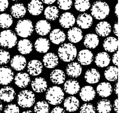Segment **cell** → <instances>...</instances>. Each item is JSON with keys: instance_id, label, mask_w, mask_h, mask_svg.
I'll return each mask as SVG.
<instances>
[{"instance_id": "46", "label": "cell", "mask_w": 120, "mask_h": 113, "mask_svg": "<svg viewBox=\"0 0 120 113\" xmlns=\"http://www.w3.org/2000/svg\"><path fill=\"white\" fill-rule=\"evenodd\" d=\"M112 62L113 64L116 66H117L119 65V51H116V52L114 53L112 57Z\"/></svg>"}, {"instance_id": "11", "label": "cell", "mask_w": 120, "mask_h": 113, "mask_svg": "<svg viewBox=\"0 0 120 113\" xmlns=\"http://www.w3.org/2000/svg\"><path fill=\"white\" fill-rule=\"evenodd\" d=\"M42 63L37 60H32L28 62L27 65V71L28 74L33 76H36L42 72Z\"/></svg>"}, {"instance_id": "54", "label": "cell", "mask_w": 120, "mask_h": 113, "mask_svg": "<svg viewBox=\"0 0 120 113\" xmlns=\"http://www.w3.org/2000/svg\"><path fill=\"white\" fill-rule=\"evenodd\" d=\"M23 113H32V110H26V111H24L22 112Z\"/></svg>"}, {"instance_id": "14", "label": "cell", "mask_w": 120, "mask_h": 113, "mask_svg": "<svg viewBox=\"0 0 120 113\" xmlns=\"http://www.w3.org/2000/svg\"><path fill=\"white\" fill-rule=\"evenodd\" d=\"M59 22L62 27L69 28L75 25V18L74 15L70 12H65L60 16Z\"/></svg>"}, {"instance_id": "16", "label": "cell", "mask_w": 120, "mask_h": 113, "mask_svg": "<svg viewBox=\"0 0 120 113\" xmlns=\"http://www.w3.org/2000/svg\"><path fill=\"white\" fill-rule=\"evenodd\" d=\"M79 95L81 99L85 102L91 101L95 98L96 91L92 86H85L79 91Z\"/></svg>"}, {"instance_id": "40", "label": "cell", "mask_w": 120, "mask_h": 113, "mask_svg": "<svg viewBox=\"0 0 120 113\" xmlns=\"http://www.w3.org/2000/svg\"><path fill=\"white\" fill-rule=\"evenodd\" d=\"M34 110L35 113H48L49 112V106L48 102L45 101H40L36 102Z\"/></svg>"}, {"instance_id": "24", "label": "cell", "mask_w": 120, "mask_h": 113, "mask_svg": "<svg viewBox=\"0 0 120 113\" xmlns=\"http://www.w3.org/2000/svg\"><path fill=\"white\" fill-rule=\"evenodd\" d=\"M95 64L99 67H107L110 63V56L108 54L105 52H99L94 58Z\"/></svg>"}, {"instance_id": "41", "label": "cell", "mask_w": 120, "mask_h": 113, "mask_svg": "<svg viewBox=\"0 0 120 113\" xmlns=\"http://www.w3.org/2000/svg\"><path fill=\"white\" fill-rule=\"evenodd\" d=\"M57 5L61 10H69L73 5V0H57Z\"/></svg>"}, {"instance_id": "22", "label": "cell", "mask_w": 120, "mask_h": 113, "mask_svg": "<svg viewBox=\"0 0 120 113\" xmlns=\"http://www.w3.org/2000/svg\"><path fill=\"white\" fill-rule=\"evenodd\" d=\"M95 31L97 35L106 37L111 33L112 27L109 23L107 21H101L96 25Z\"/></svg>"}, {"instance_id": "47", "label": "cell", "mask_w": 120, "mask_h": 113, "mask_svg": "<svg viewBox=\"0 0 120 113\" xmlns=\"http://www.w3.org/2000/svg\"><path fill=\"white\" fill-rule=\"evenodd\" d=\"M113 109L117 113H120V102H119V99H116L113 103Z\"/></svg>"}, {"instance_id": "17", "label": "cell", "mask_w": 120, "mask_h": 113, "mask_svg": "<svg viewBox=\"0 0 120 113\" xmlns=\"http://www.w3.org/2000/svg\"><path fill=\"white\" fill-rule=\"evenodd\" d=\"M28 13L34 16H38L42 13L44 6L42 1L39 0H32L28 3L27 6Z\"/></svg>"}, {"instance_id": "45", "label": "cell", "mask_w": 120, "mask_h": 113, "mask_svg": "<svg viewBox=\"0 0 120 113\" xmlns=\"http://www.w3.org/2000/svg\"><path fill=\"white\" fill-rule=\"evenodd\" d=\"M9 7L8 0H0V12L5 11Z\"/></svg>"}, {"instance_id": "7", "label": "cell", "mask_w": 120, "mask_h": 113, "mask_svg": "<svg viewBox=\"0 0 120 113\" xmlns=\"http://www.w3.org/2000/svg\"><path fill=\"white\" fill-rule=\"evenodd\" d=\"M14 79V73L10 67H0V84L7 85L11 83Z\"/></svg>"}, {"instance_id": "53", "label": "cell", "mask_w": 120, "mask_h": 113, "mask_svg": "<svg viewBox=\"0 0 120 113\" xmlns=\"http://www.w3.org/2000/svg\"><path fill=\"white\" fill-rule=\"evenodd\" d=\"M2 110H3V105H2L1 102L0 101V113L2 111Z\"/></svg>"}, {"instance_id": "51", "label": "cell", "mask_w": 120, "mask_h": 113, "mask_svg": "<svg viewBox=\"0 0 120 113\" xmlns=\"http://www.w3.org/2000/svg\"><path fill=\"white\" fill-rule=\"evenodd\" d=\"M114 91H115V93L117 95H119V82H117L116 83L115 87H114Z\"/></svg>"}, {"instance_id": "38", "label": "cell", "mask_w": 120, "mask_h": 113, "mask_svg": "<svg viewBox=\"0 0 120 113\" xmlns=\"http://www.w3.org/2000/svg\"><path fill=\"white\" fill-rule=\"evenodd\" d=\"M13 17L8 13H2L0 15V27L2 28H8L13 24Z\"/></svg>"}, {"instance_id": "26", "label": "cell", "mask_w": 120, "mask_h": 113, "mask_svg": "<svg viewBox=\"0 0 120 113\" xmlns=\"http://www.w3.org/2000/svg\"><path fill=\"white\" fill-rule=\"evenodd\" d=\"M83 44L86 48L89 49H94L98 46L99 38L97 35L89 33L86 35L84 38Z\"/></svg>"}, {"instance_id": "9", "label": "cell", "mask_w": 120, "mask_h": 113, "mask_svg": "<svg viewBox=\"0 0 120 113\" xmlns=\"http://www.w3.org/2000/svg\"><path fill=\"white\" fill-rule=\"evenodd\" d=\"M64 83H65L64 85V91H65V93L69 95H74L78 93L81 89L79 83L75 79H71Z\"/></svg>"}, {"instance_id": "55", "label": "cell", "mask_w": 120, "mask_h": 113, "mask_svg": "<svg viewBox=\"0 0 120 113\" xmlns=\"http://www.w3.org/2000/svg\"><path fill=\"white\" fill-rule=\"evenodd\" d=\"M11 1H20V0H11Z\"/></svg>"}, {"instance_id": "33", "label": "cell", "mask_w": 120, "mask_h": 113, "mask_svg": "<svg viewBox=\"0 0 120 113\" xmlns=\"http://www.w3.org/2000/svg\"><path fill=\"white\" fill-rule=\"evenodd\" d=\"M33 45L30 40L28 39H22L17 44L18 51L21 54H28L32 50Z\"/></svg>"}, {"instance_id": "2", "label": "cell", "mask_w": 120, "mask_h": 113, "mask_svg": "<svg viewBox=\"0 0 120 113\" xmlns=\"http://www.w3.org/2000/svg\"><path fill=\"white\" fill-rule=\"evenodd\" d=\"M46 99L47 102L52 105H58L63 102L64 92L58 86H53L46 89Z\"/></svg>"}, {"instance_id": "6", "label": "cell", "mask_w": 120, "mask_h": 113, "mask_svg": "<svg viewBox=\"0 0 120 113\" xmlns=\"http://www.w3.org/2000/svg\"><path fill=\"white\" fill-rule=\"evenodd\" d=\"M35 95L30 90H23L17 97L18 105L24 109L30 108L35 103Z\"/></svg>"}, {"instance_id": "35", "label": "cell", "mask_w": 120, "mask_h": 113, "mask_svg": "<svg viewBox=\"0 0 120 113\" xmlns=\"http://www.w3.org/2000/svg\"><path fill=\"white\" fill-rule=\"evenodd\" d=\"M59 9L56 6H48L44 10V17L48 21H53L59 17Z\"/></svg>"}, {"instance_id": "34", "label": "cell", "mask_w": 120, "mask_h": 113, "mask_svg": "<svg viewBox=\"0 0 120 113\" xmlns=\"http://www.w3.org/2000/svg\"><path fill=\"white\" fill-rule=\"evenodd\" d=\"M34 48L40 53H46L50 48L49 41L45 38H39L34 43Z\"/></svg>"}, {"instance_id": "18", "label": "cell", "mask_w": 120, "mask_h": 113, "mask_svg": "<svg viewBox=\"0 0 120 113\" xmlns=\"http://www.w3.org/2000/svg\"><path fill=\"white\" fill-rule=\"evenodd\" d=\"M26 66V60L22 55H16L11 60V67L15 71L23 70Z\"/></svg>"}, {"instance_id": "29", "label": "cell", "mask_w": 120, "mask_h": 113, "mask_svg": "<svg viewBox=\"0 0 120 113\" xmlns=\"http://www.w3.org/2000/svg\"><path fill=\"white\" fill-rule=\"evenodd\" d=\"M96 91L100 97L102 98H106L112 94V87L108 82H102L97 86Z\"/></svg>"}, {"instance_id": "10", "label": "cell", "mask_w": 120, "mask_h": 113, "mask_svg": "<svg viewBox=\"0 0 120 113\" xmlns=\"http://www.w3.org/2000/svg\"><path fill=\"white\" fill-rule=\"evenodd\" d=\"M16 97L15 89L11 87L6 86L0 90V99L5 102L13 101Z\"/></svg>"}, {"instance_id": "12", "label": "cell", "mask_w": 120, "mask_h": 113, "mask_svg": "<svg viewBox=\"0 0 120 113\" xmlns=\"http://www.w3.org/2000/svg\"><path fill=\"white\" fill-rule=\"evenodd\" d=\"M93 19L91 15L88 13H81L77 17V24L82 29H87L90 28L92 25Z\"/></svg>"}, {"instance_id": "4", "label": "cell", "mask_w": 120, "mask_h": 113, "mask_svg": "<svg viewBox=\"0 0 120 113\" xmlns=\"http://www.w3.org/2000/svg\"><path fill=\"white\" fill-rule=\"evenodd\" d=\"M34 31L32 22L29 19H21L17 23L15 32L22 38H27L32 35Z\"/></svg>"}, {"instance_id": "1", "label": "cell", "mask_w": 120, "mask_h": 113, "mask_svg": "<svg viewBox=\"0 0 120 113\" xmlns=\"http://www.w3.org/2000/svg\"><path fill=\"white\" fill-rule=\"evenodd\" d=\"M58 56L65 62H70L75 59L77 55V48L71 43H65L61 45L57 51Z\"/></svg>"}, {"instance_id": "43", "label": "cell", "mask_w": 120, "mask_h": 113, "mask_svg": "<svg viewBox=\"0 0 120 113\" xmlns=\"http://www.w3.org/2000/svg\"><path fill=\"white\" fill-rule=\"evenodd\" d=\"M81 113H95L96 109L93 105L90 103H85L82 105L80 109Z\"/></svg>"}, {"instance_id": "21", "label": "cell", "mask_w": 120, "mask_h": 113, "mask_svg": "<svg viewBox=\"0 0 120 113\" xmlns=\"http://www.w3.org/2000/svg\"><path fill=\"white\" fill-rule=\"evenodd\" d=\"M31 87L34 91L41 93L46 91L48 87V83L44 78L39 77L32 80L31 82Z\"/></svg>"}, {"instance_id": "30", "label": "cell", "mask_w": 120, "mask_h": 113, "mask_svg": "<svg viewBox=\"0 0 120 113\" xmlns=\"http://www.w3.org/2000/svg\"><path fill=\"white\" fill-rule=\"evenodd\" d=\"M100 72L95 68L89 69L85 72V79L88 83L95 84L100 81Z\"/></svg>"}, {"instance_id": "48", "label": "cell", "mask_w": 120, "mask_h": 113, "mask_svg": "<svg viewBox=\"0 0 120 113\" xmlns=\"http://www.w3.org/2000/svg\"><path fill=\"white\" fill-rule=\"evenodd\" d=\"M113 31L116 36H119V22L116 21L113 25Z\"/></svg>"}, {"instance_id": "23", "label": "cell", "mask_w": 120, "mask_h": 113, "mask_svg": "<svg viewBox=\"0 0 120 113\" xmlns=\"http://www.w3.org/2000/svg\"><path fill=\"white\" fill-rule=\"evenodd\" d=\"M66 36L65 32L59 28L53 29L49 34V39L51 42L54 44H60L65 40Z\"/></svg>"}, {"instance_id": "31", "label": "cell", "mask_w": 120, "mask_h": 113, "mask_svg": "<svg viewBox=\"0 0 120 113\" xmlns=\"http://www.w3.org/2000/svg\"><path fill=\"white\" fill-rule=\"evenodd\" d=\"M49 79L53 84L61 85L65 81V74L64 71L56 69L51 72Z\"/></svg>"}, {"instance_id": "8", "label": "cell", "mask_w": 120, "mask_h": 113, "mask_svg": "<svg viewBox=\"0 0 120 113\" xmlns=\"http://www.w3.org/2000/svg\"><path fill=\"white\" fill-rule=\"evenodd\" d=\"M77 60L81 65L88 66L94 60V54L89 50H82L78 54Z\"/></svg>"}, {"instance_id": "28", "label": "cell", "mask_w": 120, "mask_h": 113, "mask_svg": "<svg viewBox=\"0 0 120 113\" xmlns=\"http://www.w3.org/2000/svg\"><path fill=\"white\" fill-rule=\"evenodd\" d=\"M79 101L75 97H69L65 99L64 102V108L68 112L77 111L79 107Z\"/></svg>"}, {"instance_id": "19", "label": "cell", "mask_w": 120, "mask_h": 113, "mask_svg": "<svg viewBox=\"0 0 120 113\" xmlns=\"http://www.w3.org/2000/svg\"><path fill=\"white\" fill-rule=\"evenodd\" d=\"M51 25L47 20H40L35 25L36 33L40 36H46L48 35L51 31Z\"/></svg>"}, {"instance_id": "39", "label": "cell", "mask_w": 120, "mask_h": 113, "mask_svg": "<svg viewBox=\"0 0 120 113\" xmlns=\"http://www.w3.org/2000/svg\"><path fill=\"white\" fill-rule=\"evenodd\" d=\"M74 6L77 11L85 12L90 7V0H75Z\"/></svg>"}, {"instance_id": "52", "label": "cell", "mask_w": 120, "mask_h": 113, "mask_svg": "<svg viewBox=\"0 0 120 113\" xmlns=\"http://www.w3.org/2000/svg\"><path fill=\"white\" fill-rule=\"evenodd\" d=\"M114 12L117 17H119V4H116L115 7V9H114Z\"/></svg>"}, {"instance_id": "37", "label": "cell", "mask_w": 120, "mask_h": 113, "mask_svg": "<svg viewBox=\"0 0 120 113\" xmlns=\"http://www.w3.org/2000/svg\"><path fill=\"white\" fill-rule=\"evenodd\" d=\"M104 77L109 81H116L118 78V68L117 66H109L104 71Z\"/></svg>"}, {"instance_id": "42", "label": "cell", "mask_w": 120, "mask_h": 113, "mask_svg": "<svg viewBox=\"0 0 120 113\" xmlns=\"http://www.w3.org/2000/svg\"><path fill=\"white\" fill-rule=\"evenodd\" d=\"M11 59L9 52L4 49H0V65L7 64Z\"/></svg>"}, {"instance_id": "27", "label": "cell", "mask_w": 120, "mask_h": 113, "mask_svg": "<svg viewBox=\"0 0 120 113\" xmlns=\"http://www.w3.org/2000/svg\"><path fill=\"white\" fill-rule=\"evenodd\" d=\"M103 48L108 52H114L118 48V40L113 37H107L103 43Z\"/></svg>"}, {"instance_id": "20", "label": "cell", "mask_w": 120, "mask_h": 113, "mask_svg": "<svg viewBox=\"0 0 120 113\" xmlns=\"http://www.w3.org/2000/svg\"><path fill=\"white\" fill-rule=\"evenodd\" d=\"M15 85L20 88H26L30 83V75L27 73H18L14 78Z\"/></svg>"}, {"instance_id": "3", "label": "cell", "mask_w": 120, "mask_h": 113, "mask_svg": "<svg viewBox=\"0 0 120 113\" xmlns=\"http://www.w3.org/2000/svg\"><path fill=\"white\" fill-rule=\"evenodd\" d=\"M90 12L92 17L97 20H103L109 15V7L104 1H97L92 4Z\"/></svg>"}, {"instance_id": "32", "label": "cell", "mask_w": 120, "mask_h": 113, "mask_svg": "<svg viewBox=\"0 0 120 113\" xmlns=\"http://www.w3.org/2000/svg\"><path fill=\"white\" fill-rule=\"evenodd\" d=\"M11 16L16 19H21L26 15V9L23 4L18 3L13 5L11 7Z\"/></svg>"}, {"instance_id": "50", "label": "cell", "mask_w": 120, "mask_h": 113, "mask_svg": "<svg viewBox=\"0 0 120 113\" xmlns=\"http://www.w3.org/2000/svg\"><path fill=\"white\" fill-rule=\"evenodd\" d=\"M56 0H42L44 4H46V5H51L53 4Z\"/></svg>"}, {"instance_id": "15", "label": "cell", "mask_w": 120, "mask_h": 113, "mask_svg": "<svg viewBox=\"0 0 120 113\" xmlns=\"http://www.w3.org/2000/svg\"><path fill=\"white\" fill-rule=\"evenodd\" d=\"M65 71L68 76L72 78H77L81 75L82 69L79 63L71 62L67 66Z\"/></svg>"}, {"instance_id": "44", "label": "cell", "mask_w": 120, "mask_h": 113, "mask_svg": "<svg viewBox=\"0 0 120 113\" xmlns=\"http://www.w3.org/2000/svg\"><path fill=\"white\" fill-rule=\"evenodd\" d=\"M19 108L15 104H9L4 109V113H19Z\"/></svg>"}, {"instance_id": "5", "label": "cell", "mask_w": 120, "mask_h": 113, "mask_svg": "<svg viewBox=\"0 0 120 113\" xmlns=\"http://www.w3.org/2000/svg\"><path fill=\"white\" fill-rule=\"evenodd\" d=\"M17 44L16 34L11 30H5L0 33V46L5 48H12Z\"/></svg>"}, {"instance_id": "36", "label": "cell", "mask_w": 120, "mask_h": 113, "mask_svg": "<svg viewBox=\"0 0 120 113\" xmlns=\"http://www.w3.org/2000/svg\"><path fill=\"white\" fill-rule=\"evenodd\" d=\"M112 109L111 102L108 99H102L96 105V110L100 113H109Z\"/></svg>"}, {"instance_id": "49", "label": "cell", "mask_w": 120, "mask_h": 113, "mask_svg": "<svg viewBox=\"0 0 120 113\" xmlns=\"http://www.w3.org/2000/svg\"><path fill=\"white\" fill-rule=\"evenodd\" d=\"M52 113H65V110L60 107V106H56L54 109H52V110L51 111Z\"/></svg>"}, {"instance_id": "13", "label": "cell", "mask_w": 120, "mask_h": 113, "mask_svg": "<svg viewBox=\"0 0 120 113\" xmlns=\"http://www.w3.org/2000/svg\"><path fill=\"white\" fill-rule=\"evenodd\" d=\"M42 61L44 66L49 69L55 68L59 64L58 56L53 52L46 54L43 57Z\"/></svg>"}, {"instance_id": "25", "label": "cell", "mask_w": 120, "mask_h": 113, "mask_svg": "<svg viewBox=\"0 0 120 113\" xmlns=\"http://www.w3.org/2000/svg\"><path fill=\"white\" fill-rule=\"evenodd\" d=\"M83 38V34L81 29L77 27L70 28L67 32V39L71 43H79Z\"/></svg>"}]
</instances>
